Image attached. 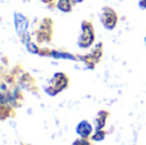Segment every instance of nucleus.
<instances>
[{
    "label": "nucleus",
    "mask_w": 146,
    "mask_h": 145,
    "mask_svg": "<svg viewBox=\"0 0 146 145\" xmlns=\"http://www.w3.org/2000/svg\"><path fill=\"white\" fill-rule=\"evenodd\" d=\"M101 19H103V23L108 28L114 27V25H115V14H114L111 10H109V9H106L105 12H104L103 18H101Z\"/></svg>",
    "instance_id": "nucleus-1"
},
{
    "label": "nucleus",
    "mask_w": 146,
    "mask_h": 145,
    "mask_svg": "<svg viewBox=\"0 0 146 145\" xmlns=\"http://www.w3.org/2000/svg\"><path fill=\"white\" fill-rule=\"evenodd\" d=\"M92 37H94L92 31L90 30V27H88V26H86L85 31H83V36H82L83 43H81V45H82V46H87V45H90L91 41H92Z\"/></svg>",
    "instance_id": "nucleus-2"
},
{
    "label": "nucleus",
    "mask_w": 146,
    "mask_h": 145,
    "mask_svg": "<svg viewBox=\"0 0 146 145\" xmlns=\"http://www.w3.org/2000/svg\"><path fill=\"white\" fill-rule=\"evenodd\" d=\"M77 131H78V134H80V135L87 136V135H90V134H91L92 128H91V126L88 125L87 122H82V123H80V126H78Z\"/></svg>",
    "instance_id": "nucleus-3"
},
{
    "label": "nucleus",
    "mask_w": 146,
    "mask_h": 145,
    "mask_svg": "<svg viewBox=\"0 0 146 145\" xmlns=\"http://www.w3.org/2000/svg\"><path fill=\"white\" fill-rule=\"evenodd\" d=\"M58 7H59V9L64 10V12H69L71 10V1L69 0H60Z\"/></svg>",
    "instance_id": "nucleus-4"
},
{
    "label": "nucleus",
    "mask_w": 146,
    "mask_h": 145,
    "mask_svg": "<svg viewBox=\"0 0 146 145\" xmlns=\"http://www.w3.org/2000/svg\"><path fill=\"white\" fill-rule=\"evenodd\" d=\"M74 145H90L87 141H76Z\"/></svg>",
    "instance_id": "nucleus-5"
}]
</instances>
